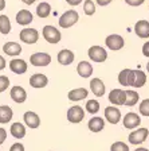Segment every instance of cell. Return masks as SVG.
Masks as SVG:
<instances>
[{
	"mask_svg": "<svg viewBox=\"0 0 149 151\" xmlns=\"http://www.w3.org/2000/svg\"><path fill=\"white\" fill-rule=\"evenodd\" d=\"M78 19H79V15H78L77 11L68 9V11H66V12L59 18V26L62 28H68V27H71L73 24H75V23L78 22Z\"/></svg>",
	"mask_w": 149,
	"mask_h": 151,
	"instance_id": "6da1fadb",
	"label": "cell"
},
{
	"mask_svg": "<svg viewBox=\"0 0 149 151\" xmlns=\"http://www.w3.org/2000/svg\"><path fill=\"white\" fill-rule=\"evenodd\" d=\"M42 32H43V38L48 43H58L61 41V38H62L61 31L56 30L55 27H53V26H44Z\"/></svg>",
	"mask_w": 149,
	"mask_h": 151,
	"instance_id": "7a4b0ae2",
	"label": "cell"
},
{
	"mask_svg": "<svg viewBox=\"0 0 149 151\" xmlns=\"http://www.w3.org/2000/svg\"><path fill=\"white\" fill-rule=\"evenodd\" d=\"M148 134H149L148 128H137L136 131L129 134L128 140H129V143H132V145H141V143H144V142L146 140Z\"/></svg>",
	"mask_w": 149,
	"mask_h": 151,
	"instance_id": "3957f363",
	"label": "cell"
},
{
	"mask_svg": "<svg viewBox=\"0 0 149 151\" xmlns=\"http://www.w3.org/2000/svg\"><path fill=\"white\" fill-rule=\"evenodd\" d=\"M89 58L94 62H105V60L108 58V53L101 46H91L89 49Z\"/></svg>",
	"mask_w": 149,
	"mask_h": 151,
	"instance_id": "277c9868",
	"label": "cell"
},
{
	"mask_svg": "<svg viewBox=\"0 0 149 151\" xmlns=\"http://www.w3.org/2000/svg\"><path fill=\"white\" fill-rule=\"evenodd\" d=\"M83 117H85V111L79 105H74V107H71L67 111V120L70 123H74V124L81 123L83 120Z\"/></svg>",
	"mask_w": 149,
	"mask_h": 151,
	"instance_id": "5b68a950",
	"label": "cell"
},
{
	"mask_svg": "<svg viewBox=\"0 0 149 151\" xmlns=\"http://www.w3.org/2000/svg\"><path fill=\"white\" fill-rule=\"evenodd\" d=\"M106 46L110 49V50H121L122 47H124V38L121 37V35H118V34H112V35H109L108 38H106V41H105Z\"/></svg>",
	"mask_w": 149,
	"mask_h": 151,
	"instance_id": "8992f818",
	"label": "cell"
},
{
	"mask_svg": "<svg viewBox=\"0 0 149 151\" xmlns=\"http://www.w3.org/2000/svg\"><path fill=\"white\" fill-rule=\"evenodd\" d=\"M20 41H23L24 43H36L38 38H39V32L35 28H23L20 31Z\"/></svg>",
	"mask_w": 149,
	"mask_h": 151,
	"instance_id": "52a82bcc",
	"label": "cell"
},
{
	"mask_svg": "<svg viewBox=\"0 0 149 151\" xmlns=\"http://www.w3.org/2000/svg\"><path fill=\"white\" fill-rule=\"evenodd\" d=\"M109 101L113 105H125L126 103V92L122 89H113L109 94Z\"/></svg>",
	"mask_w": 149,
	"mask_h": 151,
	"instance_id": "ba28073f",
	"label": "cell"
},
{
	"mask_svg": "<svg viewBox=\"0 0 149 151\" xmlns=\"http://www.w3.org/2000/svg\"><path fill=\"white\" fill-rule=\"evenodd\" d=\"M30 62L34 66H47L51 62V55L47 53H35L30 57Z\"/></svg>",
	"mask_w": 149,
	"mask_h": 151,
	"instance_id": "9c48e42d",
	"label": "cell"
},
{
	"mask_svg": "<svg viewBox=\"0 0 149 151\" xmlns=\"http://www.w3.org/2000/svg\"><path fill=\"white\" fill-rule=\"evenodd\" d=\"M141 124V117L134 112H129L124 116V127L129 129H133Z\"/></svg>",
	"mask_w": 149,
	"mask_h": 151,
	"instance_id": "30bf717a",
	"label": "cell"
},
{
	"mask_svg": "<svg viewBox=\"0 0 149 151\" xmlns=\"http://www.w3.org/2000/svg\"><path fill=\"white\" fill-rule=\"evenodd\" d=\"M9 96H11V99H12L15 103H18V104H22V103H24V101L27 100V93H26L24 88L19 86V85H16V86H12V88H11Z\"/></svg>",
	"mask_w": 149,
	"mask_h": 151,
	"instance_id": "8fae6325",
	"label": "cell"
},
{
	"mask_svg": "<svg viewBox=\"0 0 149 151\" xmlns=\"http://www.w3.org/2000/svg\"><path fill=\"white\" fill-rule=\"evenodd\" d=\"M105 119L110 124H117L121 120V112L115 107H108L105 108Z\"/></svg>",
	"mask_w": 149,
	"mask_h": 151,
	"instance_id": "7c38bea8",
	"label": "cell"
},
{
	"mask_svg": "<svg viewBox=\"0 0 149 151\" xmlns=\"http://www.w3.org/2000/svg\"><path fill=\"white\" fill-rule=\"evenodd\" d=\"M118 82L122 86H132L133 84V70L132 69H124L118 74Z\"/></svg>",
	"mask_w": 149,
	"mask_h": 151,
	"instance_id": "4fadbf2b",
	"label": "cell"
},
{
	"mask_svg": "<svg viewBox=\"0 0 149 151\" xmlns=\"http://www.w3.org/2000/svg\"><path fill=\"white\" fill-rule=\"evenodd\" d=\"M134 32L140 38H149V22L148 20H138L134 26Z\"/></svg>",
	"mask_w": 149,
	"mask_h": 151,
	"instance_id": "5bb4252c",
	"label": "cell"
},
{
	"mask_svg": "<svg viewBox=\"0 0 149 151\" xmlns=\"http://www.w3.org/2000/svg\"><path fill=\"white\" fill-rule=\"evenodd\" d=\"M9 69L15 74H23L27 72V63H26V61L16 58V60L9 61Z\"/></svg>",
	"mask_w": 149,
	"mask_h": 151,
	"instance_id": "9a60e30c",
	"label": "cell"
},
{
	"mask_svg": "<svg viewBox=\"0 0 149 151\" xmlns=\"http://www.w3.org/2000/svg\"><path fill=\"white\" fill-rule=\"evenodd\" d=\"M24 123L26 126L30 127V128H38V127L41 126V119H39V116H38L35 112H26L24 113Z\"/></svg>",
	"mask_w": 149,
	"mask_h": 151,
	"instance_id": "2e32d148",
	"label": "cell"
},
{
	"mask_svg": "<svg viewBox=\"0 0 149 151\" xmlns=\"http://www.w3.org/2000/svg\"><path fill=\"white\" fill-rule=\"evenodd\" d=\"M47 84H48V78L41 73L31 76V78H30V85L32 88H44Z\"/></svg>",
	"mask_w": 149,
	"mask_h": 151,
	"instance_id": "e0dca14e",
	"label": "cell"
},
{
	"mask_svg": "<svg viewBox=\"0 0 149 151\" xmlns=\"http://www.w3.org/2000/svg\"><path fill=\"white\" fill-rule=\"evenodd\" d=\"M90 89L94 94H96L97 97H101L105 94V84L102 82V80L99 78H93L90 81Z\"/></svg>",
	"mask_w": 149,
	"mask_h": 151,
	"instance_id": "ac0fdd59",
	"label": "cell"
},
{
	"mask_svg": "<svg viewBox=\"0 0 149 151\" xmlns=\"http://www.w3.org/2000/svg\"><path fill=\"white\" fill-rule=\"evenodd\" d=\"M3 51L7 54V55H11V57H15L19 55L22 53V46L16 42H7L6 45L3 46Z\"/></svg>",
	"mask_w": 149,
	"mask_h": 151,
	"instance_id": "d6986e66",
	"label": "cell"
},
{
	"mask_svg": "<svg viewBox=\"0 0 149 151\" xmlns=\"http://www.w3.org/2000/svg\"><path fill=\"white\" fill-rule=\"evenodd\" d=\"M89 129L91 132H99L102 131L103 127H105V120L102 117H98V116H94L89 120V124H87Z\"/></svg>",
	"mask_w": 149,
	"mask_h": 151,
	"instance_id": "ffe728a7",
	"label": "cell"
},
{
	"mask_svg": "<svg viewBox=\"0 0 149 151\" xmlns=\"http://www.w3.org/2000/svg\"><path fill=\"white\" fill-rule=\"evenodd\" d=\"M77 72L81 77L87 78V77H90L91 73H93V66H91L89 62H86V61H81L77 66Z\"/></svg>",
	"mask_w": 149,
	"mask_h": 151,
	"instance_id": "44dd1931",
	"label": "cell"
},
{
	"mask_svg": "<svg viewBox=\"0 0 149 151\" xmlns=\"http://www.w3.org/2000/svg\"><path fill=\"white\" fill-rule=\"evenodd\" d=\"M74 61V53L67 49L65 50H61L58 53V62L61 65H70V63Z\"/></svg>",
	"mask_w": 149,
	"mask_h": 151,
	"instance_id": "7402d4cb",
	"label": "cell"
},
{
	"mask_svg": "<svg viewBox=\"0 0 149 151\" xmlns=\"http://www.w3.org/2000/svg\"><path fill=\"white\" fill-rule=\"evenodd\" d=\"M87 89L85 88H77V89H73V91L68 92V100L71 101H79V100H83V99L87 97Z\"/></svg>",
	"mask_w": 149,
	"mask_h": 151,
	"instance_id": "603a6c76",
	"label": "cell"
},
{
	"mask_svg": "<svg viewBox=\"0 0 149 151\" xmlns=\"http://www.w3.org/2000/svg\"><path fill=\"white\" fill-rule=\"evenodd\" d=\"M16 22L22 26H27L32 22V14L27 9H22L16 14Z\"/></svg>",
	"mask_w": 149,
	"mask_h": 151,
	"instance_id": "cb8c5ba5",
	"label": "cell"
},
{
	"mask_svg": "<svg viewBox=\"0 0 149 151\" xmlns=\"http://www.w3.org/2000/svg\"><path fill=\"white\" fill-rule=\"evenodd\" d=\"M146 82V74L141 70H133V84L132 86L134 88H141Z\"/></svg>",
	"mask_w": 149,
	"mask_h": 151,
	"instance_id": "d4e9b609",
	"label": "cell"
},
{
	"mask_svg": "<svg viewBox=\"0 0 149 151\" xmlns=\"http://www.w3.org/2000/svg\"><path fill=\"white\" fill-rule=\"evenodd\" d=\"M12 116L14 112L8 105H0V124H6V123L11 122Z\"/></svg>",
	"mask_w": 149,
	"mask_h": 151,
	"instance_id": "484cf974",
	"label": "cell"
},
{
	"mask_svg": "<svg viewBox=\"0 0 149 151\" xmlns=\"http://www.w3.org/2000/svg\"><path fill=\"white\" fill-rule=\"evenodd\" d=\"M9 132H11V135H12L14 138L22 139L26 136V127L23 126L22 123H14L12 126H11Z\"/></svg>",
	"mask_w": 149,
	"mask_h": 151,
	"instance_id": "4316f807",
	"label": "cell"
},
{
	"mask_svg": "<svg viewBox=\"0 0 149 151\" xmlns=\"http://www.w3.org/2000/svg\"><path fill=\"white\" fill-rule=\"evenodd\" d=\"M11 31V22L7 15H0V32L1 34H8Z\"/></svg>",
	"mask_w": 149,
	"mask_h": 151,
	"instance_id": "83f0119b",
	"label": "cell"
},
{
	"mask_svg": "<svg viewBox=\"0 0 149 151\" xmlns=\"http://www.w3.org/2000/svg\"><path fill=\"white\" fill-rule=\"evenodd\" d=\"M51 12V6L48 3H41L36 7V15L39 18H47Z\"/></svg>",
	"mask_w": 149,
	"mask_h": 151,
	"instance_id": "f1b7e54d",
	"label": "cell"
},
{
	"mask_svg": "<svg viewBox=\"0 0 149 151\" xmlns=\"http://www.w3.org/2000/svg\"><path fill=\"white\" fill-rule=\"evenodd\" d=\"M125 92H126V103H125V105L126 107L136 105L137 101H138V93L134 91H125Z\"/></svg>",
	"mask_w": 149,
	"mask_h": 151,
	"instance_id": "f546056e",
	"label": "cell"
},
{
	"mask_svg": "<svg viewBox=\"0 0 149 151\" xmlns=\"http://www.w3.org/2000/svg\"><path fill=\"white\" fill-rule=\"evenodd\" d=\"M86 111L89 113H91V115L97 113L99 111V103L96 101V100H89L86 103Z\"/></svg>",
	"mask_w": 149,
	"mask_h": 151,
	"instance_id": "4dcf8cb0",
	"label": "cell"
},
{
	"mask_svg": "<svg viewBox=\"0 0 149 151\" xmlns=\"http://www.w3.org/2000/svg\"><path fill=\"white\" fill-rule=\"evenodd\" d=\"M83 11L86 15H93L96 12V6H94V1L93 0H85L83 3Z\"/></svg>",
	"mask_w": 149,
	"mask_h": 151,
	"instance_id": "1f68e13d",
	"label": "cell"
},
{
	"mask_svg": "<svg viewBox=\"0 0 149 151\" xmlns=\"http://www.w3.org/2000/svg\"><path fill=\"white\" fill-rule=\"evenodd\" d=\"M110 151H129V146L124 142H115L112 145Z\"/></svg>",
	"mask_w": 149,
	"mask_h": 151,
	"instance_id": "d6a6232c",
	"label": "cell"
},
{
	"mask_svg": "<svg viewBox=\"0 0 149 151\" xmlns=\"http://www.w3.org/2000/svg\"><path fill=\"white\" fill-rule=\"evenodd\" d=\"M138 109H140V113L143 116H146V117L149 116V99H145V100L141 101Z\"/></svg>",
	"mask_w": 149,
	"mask_h": 151,
	"instance_id": "836d02e7",
	"label": "cell"
},
{
	"mask_svg": "<svg viewBox=\"0 0 149 151\" xmlns=\"http://www.w3.org/2000/svg\"><path fill=\"white\" fill-rule=\"evenodd\" d=\"M9 86V80L7 76H0V93L4 91H7V88Z\"/></svg>",
	"mask_w": 149,
	"mask_h": 151,
	"instance_id": "e575fe53",
	"label": "cell"
},
{
	"mask_svg": "<svg viewBox=\"0 0 149 151\" xmlns=\"http://www.w3.org/2000/svg\"><path fill=\"white\" fill-rule=\"evenodd\" d=\"M9 151H24V146L22 143H15V145L11 146Z\"/></svg>",
	"mask_w": 149,
	"mask_h": 151,
	"instance_id": "d590c367",
	"label": "cell"
},
{
	"mask_svg": "<svg viewBox=\"0 0 149 151\" xmlns=\"http://www.w3.org/2000/svg\"><path fill=\"white\" fill-rule=\"evenodd\" d=\"M125 1H126V4H129V6L137 7V6H141L145 0H125Z\"/></svg>",
	"mask_w": 149,
	"mask_h": 151,
	"instance_id": "8d00e7d4",
	"label": "cell"
},
{
	"mask_svg": "<svg viewBox=\"0 0 149 151\" xmlns=\"http://www.w3.org/2000/svg\"><path fill=\"white\" fill-rule=\"evenodd\" d=\"M6 139H7V131L4 128H1V127H0V146L6 142Z\"/></svg>",
	"mask_w": 149,
	"mask_h": 151,
	"instance_id": "74e56055",
	"label": "cell"
},
{
	"mask_svg": "<svg viewBox=\"0 0 149 151\" xmlns=\"http://www.w3.org/2000/svg\"><path fill=\"white\" fill-rule=\"evenodd\" d=\"M143 54L145 57H149V42L144 43V46H143Z\"/></svg>",
	"mask_w": 149,
	"mask_h": 151,
	"instance_id": "f35d334b",
	"label": "cell"
},
{
	"mask_svg": "<svg viewBox=\"0 0 149 151\" xmlns=\"http://www.w3.org/2000/svg\"><path fill=\"white\" fill-rule=\"evenodd\" d=\"M112 3V0H97V4L98 6H108V4H110Z\"/></svg>",
	"mask_w": 149,
	"mask_h": 151,
	"instance_id": "ab89813d",
	"label": "cell"
},
{
	"mask_svg": "<svg viewBox=\"0 0 149 151\" xmlns=\"http://www.w3.org/2000/svg\"><path fill=\"white\" fill-rule=\"evenodd\" d=\"M66 1H67L70 6H78V4L81 3L82 0H66Z\"/></svg>",
	"mask_w": 149,
	"mask_h": 151,
	"instance_id": "60d3db41",
	"label": "cell"
},
{
	"mask_svg": "<svg viewBox=\"0 0 149 151\" xmlns=\"http://www.w3.org/2000/svg\"><path fill=\"white\" fill-rule=\"evenodd\" d=\"M6 65H7V63H6V60H4L3 57L0 55V70H3L4 68H6Z\"/></svg>",
	"mask_w": 149,
	"mask_h": 151,
	"instance_id": "b9f144b4",
	"label": "cell"
},
{
	"mask_svg": "<svg viewBox=\"0 0 149 151\" xmlns=\"http://www.w3.org/2000/svg\"><path fill=\"white\" fill-rule=\"evenodd\" d=\"M6 8V0H0V11H3Z\"/></svg>",
	"mask_w": 149,
	"mask_h": 151,
	"instance_id": "7bdbcfd3",
	"label": "cell"
},
{
	"mask_svg": "<svg viewBox=\"0 0 149 151\" xmlns=\"http://www.w3.org/2000/svg\"><path fill=\"white\" fill-rule=\"evenodd\" d=\"M22 1H23V3H26V4H28V6L35 3V0H22Z\"/></svg>",
	"mask_w": 149,
	"mask_h": 151,
	"instance_id": "ee69618b",
	"label": "cell"
},
{
	"mask_svg": "<svg viewBox=\"0 0 149 151\" xmlns=\"http://www.w3.org/2000/svg\"><path fill=\"white\" fill-rule=\"evenodd\" d=\"M134 151H149L148 148H144V147H140V148H136Z\"/></svg>",
	"mask_w": 149,
	"mask_h": 151,
	"instance_id": "f6af8a7d",
	"label": "cell"
},
{
	"mask_svg": "<svg viewBox=\"0 0 149 151\" xmlns=\"http://www.w3.org/2000/svg\"><path fill=\"white\" fill-rule=\"evenodd\" d=\"M146 70H148V73H149V62H148V65H146Z\"/></svg>",
	"mask_w": 149,
	"mask_h": 151,
	"instance_id": "bcb514c9",
	"label": "cell"
}]
</instances>
